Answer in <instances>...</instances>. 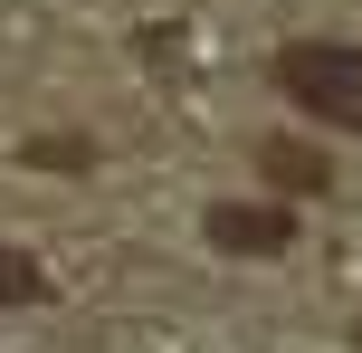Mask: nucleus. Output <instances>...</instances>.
I'll use <instances>...</instances> for the list:
<instances>
[{
	"label": "nucleus",
	"mask_w": 362,
	"mask_h": 353,
	"mask_svg": "<svg viewBox=\"0 0 362 353\" xmlns=\"http://www.w3.org/2000/svg\"><path fill=\"white\" fill-rule=\"evenodd\" d=\"M257 163H267V182H276V191H296V201H305V191L325 201V191H334L325 153H315V144H296V134H267V144H257Z\"/></svg>",
	"instance_id": "nucleus-3"
},
{
	"label": "nucleus",
	"mask_w": 362,
	"mask_h": 353,
	"mask_svg": "<svg viewBox=\"0 0 362 353\" xmlns=\"http://www.w3.org/2000/svg\"><path fill=\"white\" fill-rule=\"evenodd\" d=\"M38 296H48V277H38L19 248H0V306H38Z\"/></svg>",
	"instance_id": "nucleus-5"
},
{
	"label": "nucleus",
	"mask_w": 362,
	"mask_h": 353,
	"mask_svg": "<svg viewBox=\"0 0 362 353\" xmlns=\"http://www.w3.org/2000/svg\"><path fill=\"white\" fill-rule=\"evenodd\" d=\"M200 229H210V248H229V258H276V248L296 239V220L267 210V201H219Z\"/></svg>",
	"instance_id": "nucleus-2"
},
{
	"label": "nucleus",
	"mask_w": 362,
	"mask_h": 353,
	"mask_svg": "<svg viewBox=\"0 0 362 353\" xmlns=\"http://www.w3.org/2000/svg\"><path fill=\"white\" fill-rule=\"evenodd\" d=\"M29 163H38V172H86V163H95V144H86V134H38Z\"/></svg>",
	"instance_id": "nucleus-4"
},
{
	"label": "nucleus",
	"mask_w": 362,
	"mask_h": 353,
	"mask_svg": "<svg viewBox=\"0 0 362 353\" xmlns=\"http://www.w3.org/2000/svg\"><path fill=\"white\" fill-rule=\"evenodd\" d=\"M267 76L315 115V125L362 134V48H344V38H296V48H276Z\"/></svg>",
	"instance_id": "nucleus-1"
}]
</instances>
